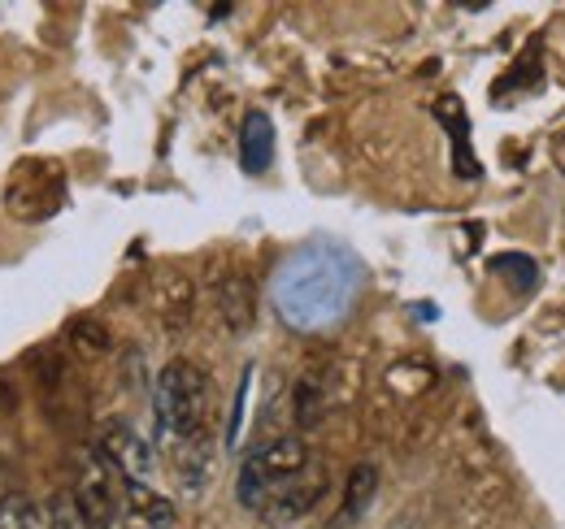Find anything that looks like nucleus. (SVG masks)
Instances as JSON below:
<instances>
[{
    "label": "nucleus",
    "mask_w": 565,
    "mask_h": 529,
    "mask_svg": "<svg viewBox=\"0 0 565 529\" xmlns=\"http://www.w3.org/2000/svg\"><path fill=\"white\" fill-rule=\"evenodd\" d=\"M239 161L248 174H266L275 161V122L262 109H253L239 127Z\"/></svg>",
    "instance_id": "0eeeda50"
},
{
    "label": "nucleus",
    "mask_w": 565,
    "mask_h": 529,
    "mask_svg": "<svg viewBox=\"0 0 565 529\" xmlns=\"http://www.w3.org/2000/svg\"><path fill=\"white\" fill-rule=\"evenodd\" d=\"M318 495H322V477H318L313 486L305 482L300 490H287L279 504L270 508V517H275V521H296V517H305V512H309V504H318Z\"/></svg>",
    "instance_id": "9d476101"
},
{
    "label": "nucleus",
    "mask_w": 565,
    "mask_h": 529,
    "mask_svg": "<svg viewBox=\"0 0 565 529\" xmlns=\"http://www.w3.org/2000/svg\"><path fill=\"white\" fill-rule=\"evenodd\" d=\"M49 526H53V529H78L71 517H66V512H53V517H49Z\"/></svg>",
    "instance_id": "ddd939ff"
},
{
    "label": "nucleus",
    "mask_w": 565,
    "mask_h": 529,
    "mask_svg": "<svg viewBox=\"0 0 565 529\" xmlns=\"http://www.w3.org/2000/svg\"><path fill=\"white\" fill-rule=\"evenodd\" d=\"M96 456L109 464L114 477H122V482H143L148 486V477H152V447H148V439H140L127 421H109L100 430Z\"/></svg>",
    "instance_id": "20e7f679"
},
{
    "label": "nucleus",
    "mask_w": 565,
    "mask_h": 529,
    "mask_svg": "<svg viewBox=\"0 0 565 529\" xmlns=\"http://www.w3.org/2000/svg\"><path fill=\"white\" fill-rule=\"evenodd\" d=\"M174 526V508L166 495L148 490L143 482H122V504L109 529H170Z\"/></svg>",
    "instance_id": "423d86ee"
},
{
    "label": "nucleus",
    "mask_w": 565,
    "mask_h": 529,
    "mask_svg": "<svg viewBox=\"0 0 565 529\" xmlns=\"http://www.w3.org/2000/svg\"><path fill=\"white\" fill-rule=\"evenodd\" d=\"M374 490H379V468L374 464H356L353 473H349V490H344V521H356L365 512Z\"/></svg>",
    "instance_id": "1a4fd4ad"
},
{
    "label": "nucleus",
    "mask_w": 565,
    "mask_h": 529,
    "mask_svg": "<svg viewBox=\"0 0 565 529\" xmlns=\"http://www.w3.org/2000/svg\"><path fill=\"white\" fill-rule=\"evenodd\" d=\"M495 269H500V273H509L522 291H531V287H535V261H531V257H500Z\"/></svg>",
    "instance_id": "f8f14e48"
},
{
    "label": "nucleus",
    "mask_w": 565,
    "mask_h": 529,
    "mask_svg": "<svg viewBox=\"0 0 565 529\" xmlns=\"http://www.w3.org/2000/svg\"><path fill=\"white\" fill-rule=\"evenodd\" d=\"M217 309H222L231 331L244 334L253 326V282L248 278H226L222 291H217Z\"/></svg>",
    "instance_id": "6e6552de"
},
{
    "label": "nucleus",
    "mask_w": 565,
    "mask_h": 529,
    "mask_svg": "<svg viewBox=\"0 0 565 529\" xmlns=\"http://www.w3.org/2000/svg\"><path fill=\"white\" fill-rule=\"evenodd\" d=\"M31 504L22 499V495H9V499H0V529H31Z\"/></svg>",
    "instance_id": "9b49d317"
},
{
    "label": "nucleus",
    "mask_w": 565,
    "mask_h": 529,
    "mask_svg": "<svg viewBox=\"0 0 565 529\" xmlns=\"http://www.w3.org/2000/svg\"><path fill=\"white\" fill-rule=\"evenodd\" d=\"M205 408H210V378L192 365V360H170L161 374H157V387H152V417H157V434L161 443H188L201 434V421H205Z\"/></svg>",
    "instance_id": "f03ea898"
},
{
    "label": "nucleus",
    "mask_w": 565,
    "mask_h": 529,
    "mask_svg": "<svg viewBox=\"0 0 565 529\" xmlns=\"http://www.w3.org/2000/svg\"><path fill=\"white\" fill-rule=\"evenodd\" d=\"M74 508L87 526L109 529V521L118 517V490H114V468L100 456H87V464L78 468V486H74Z\"/></svg>",
    "instance_id": "39448f33"
},
{
    "label": "nucleus",
    "mask_w": 565,
    "mask_h": 529,
    "mask_svg": "<svg viewBox=\"0 0 565 529\" xmlns=\"http://www.w3.org/2000/svg\"><path fill=\"white\" fill-rule=\"evenodd\" d=\"M361 291V261L335 239H313L296 248L275 273V313L291 331L318 334L349 317Z\"/></svg>",
    "instance_id": "f257e3e1"
},
{
    "label": "nucleus",
    "mask_w": 565,
    "mask_h": 529,
    "mask_svg": "<svg viewBox=\"0 0 565 529\" xmlns=\"http://www.w3.org/2000/svg\"><path fill=\"white\" fill-rule=\"evenodd\" d=\"M305 464H309V447H305V439H296V434H287V439H270L266 447H257V452L244 461V468H239V486H235L239 504L262 512V508L270 504V495H275V490L291 486V482H300Z\"/></svg>",
    "instance_id": "7ed1b4c3"
}]
</instances>
